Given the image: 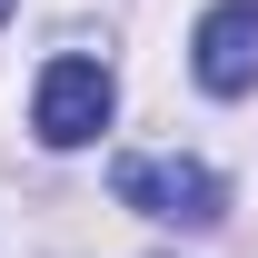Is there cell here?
I'll list each match as a JSON object with an SVG mask.
<instances>
[{"label": "cell", "mask_w": 258, "mask_h": 258, "mask_svg": "<svg viewBox=\"0 0 258 258\" xmlns=\"http://www.w3.org/2000/svg\"><path fill=\"white\" fill-rule=\"evenodd\" d=\"M109 189H119V209L169 219V228H209V219L228 209L219 169H199V159H119V169H109Z\"/></svg>", "instance_id": "6da1fadb"}, {"label": "cell", "mask_w": 258, "mask_h": 258, "mask_svg": "<svg viewBox=\"0 0 258 258\" xmlns=\"http://www.w3.org/2000/svg\"><path fill=\"white\" fill-rule=\"evenodd\" d=\"M30 129L50 149H90L99 129H109V70L99 60H50L30 90Z\"/></svg>", "instance_id": "7a4b0ae2"}, {"label": "cell", "mask_w": 258, "mask_h": 258, "mask_svg": "<svg viewBox=\"0 0 258 258\" xmlns=\"http://www.w3.org/2000/svg\"><path fill=\"white\" fill-rule=\"evenodd\" d=\"M189 70H199V90H219V99L258 90V0H219V10L199 20Z\"/></svg>", "instance_id": "3957f363"}, {"label": "cell", "mask_w": 258, "mask_h": 258, "mask_svg": "<svg viewBox=\"0 0 258 258\" xmlns=\"http://www.w3.org/2000/svg\"><path fill=\"white\" fill-rule=\"evenodd\" d=\"M0 10H10V0H0Z\"/></svg>", "instance_id": "277c9868"}]
</instances>
